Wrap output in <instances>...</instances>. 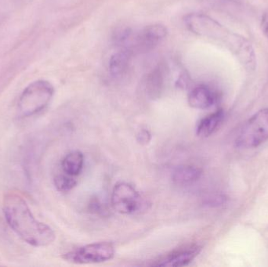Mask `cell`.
Wrapping results in <instances>:
<instances>
[{
  "instance_id": "cell-2",
  "label": "cell",
  "mask_w": 268,
  "mask_h": 267,
  "mask_svg": "<svg viewBox=\"0 0 268 267\" xmlns=\"http://www.w3.org/2000/svg\"><path fill=\"white\" fill-rule=\"evenodd\" d=\"M4 212L10 228L26 243L34 247H46L55 242V231L35 218L25 200L20 195H6Z\"/></svg>"
},
{
  "instance_id": "cell-8",
  "label": "cell",
  "mask_w": 268,
  "mask_h": 267,
  "mask_svg": "<svg viewBox=\"0 0 268 267\" xmlns=\"http://www.w3.org/2000/svg\"><path fill=\"white\" fill-rule=\"evenodd\" d=\"M202 248L199 245H190L167 254L151 264L155 267H181L190 264L200 253Z\"/></svg>"
},
{
  "instance_id": "cell-15",
  "label": "cell",
  "mask_w": 268,
  "mask_h": 267,
  "mask_svg": "<svg viewBox=\"0 0 268 267\" xmlns=\"http://www.w3.org/2000/svg\"><path fill=\"white\" fill-rule=\"evenodd\" d=\"M53 182H55V188L61 192H68L71 191L77 185L75 177L65 174V173L57 175L53 179Z\"/></svg>"
},
{
  "instance_id": "cell-5",
  "label": "cell",
  "mask_w": 268,
  "mask_h": 267,
  "mask_svg": "<svg viewBox=\"0 0 268 267\" xmlns=\"http://www.w3.org/2000/svg\"><path fill=\"white\" fill-rule=\"evenodd\" d=\"M268 141V109L256 112L245 123L236 139L237 147L255 148Z\"/></svg>"
},
{
  "instance_id": "cell-7",
  "label": "cell",
  "mask_w": 268,
  "mask_h": 267,
  "mask_svg": "<svg viewBox=\"0 0 268 267\" xmlns=\"http://www.w3.org/2000/svg\"><path fill=\"white\" fill-rule=\"evenodd\" d=\"M112 205L120 214L131 215L141 209L143 199L133 186L126 182H121L113 188Z\"/></svg>"
},
{
  "instance_id": "cell-12",
  "label": "cell",
  "mask_w": 268,
  "mask_h": 267,
  "mask_svg": "<svg viewBox=\"0 0 268 267\" xmlns=\"http://www.w3.org/2000/svg\"><path fill=\"white\" fill-rule=\"evenodd\" d=\"M224 119V111H217L205 117L199 122L196 128V134L200 137H208L212 135Z\"/></svg>"
},
{
  "instance_id": "cell-6",
  "label": "cell",
  "mask_w": 268,
  "mask_h": 267,
  "mask_svg": "<svg viewBox=\"0 0 268 267\" xmlns=\"http://www.w3.org/2000/svg\"><path fill=\"white\" fill-rule=\"evenodd\" d=\"M116 255L113 244L109 242H96L70 251L64 255V259L71 263H102L112 260Z\"/></svg>"
},
{
  "instance_id": "cell-3",
  "label": "cell",
  "mask_w": 268,
  "mask_h": 267,
  "mask_svg": "<svg viewBox=\"0 0 268 267\" xmlns=\"http://www.w3.org/2000/svg\"><path fill=\"white\" fill-rule=\"evenodd\" d=\"M167 28L163 24H151L138 32L130 29H119L115 35L114 40L121 49L132 55L154 49L167 37Z\"/></svg>"
},
{
  "instance_id": "cell-16",
  "label": "cell",
  "mask_w": 268,
  "mask_h": 267,
  "mask_svg": "<svg viewBox=\"0 0 268 267\" xmlns=\"http://www.w3.org/2000/svg\"><path fill=\"white\" fill-rule=\"evenodd\" d=\"M151 140V135L148 129H141L137 135V141L141 145H147Z\"/></svg>"
},
{
  "instance_id": "cell-10",
  "label": "cell",
  "mask_w": 268,
  "mask_h": 267,
  "mask_svg": "<svg viewBox=\"0 0 268 267\" xmlns=\"http://www.w3.org/2000/svg\"><path fill=\"white\" fill-rule=\"evenodd\" d=\"M166 70L163 65L154 68L146 77L144 90L147 96L151 100L158 98L164 90Z\"/></svg>"
},
{
  "instance_id": "cell-11",
  "label": "cell",
  "mask_w": 268,
  "mask_h": 267,
  "mask_svg": "<svg viewBox=\"0 0 268 267\" xmlns=\"http://www.w3.org/2000/svg\"><path fill=\"white\" fill-rule=\"evenodd\" d=\"M200 168L193 166H180L176 168L172 174L173 183L177 185H189L199 180L202 176Z\"/></svg>"
},
{
  "instance_id": "cell-4",
  "label": "cell",
  "mask_w": 268,
  "mask_h": 267,
  "mask_svg": "<svg viewBox=\"0 0 268 267\" xmlns=\"http://www.w3.org/2000/svg\"><path fill=\"white\" fill-rule=\"evenodd\" d=\"M55 89L49 82L38 80L28 86L19 98L17 112L21 117L33 116L44 110L50 103Z\"/></svg>"
},
{
  "instance_id": "cell-14",
  "label": "cell",
  "mask_w": 268,
  "mask_h": 267,
  "mask_svg": "<svg viewBox=\"0 0 268 267\" xmlns=\"http://www.w3.org/2000/svg\"><path fill=\"white\" fill-rule=\"evenodd\" d=\"M84 156L78 151L68 153L61 162V169L63 173L76 177L84 169Z\"/></svg>"
},
{
  "instance_id": "cell-17",
  "label": "cell",
  "mask_w": 268,
  "mask_h": 267,
  "mask_svg": "<svg viewBox=\"0 0 268 267\" xmlns=\"http://www.w3.org/2000/svg\"><path fill=\"white\" fill-rule=\"evenodd\" d=\"M224 202V197L221 196H212L211 198H207L206 200V205H210V206H216V205H222Z\"/></svg>"
},
{
  "instance_id": "cell-9",
  "label": "cell",
  "mask_w": 268,
  "mask_h": 267,
  "mask_svg": "<svg viewBox=\"0 0 268 267\" xmlns=\"http://www.w3.org/2000/svg\"><path fill=\"white\" fill-rule=\"evenodd\" d=\"M187 100L193 109L204 110L209 109L216 103L218 95L207 85H199L191 90Z\"/></svg>"
},
{
  "instance_id": "cell-13",
  "label": "cell",
  "mask_w": 268,
  "mask_h": 267,
  "mask_svg": "<svg viewBox=\"0 0 268 267\" xmlns=\"http://www.w3.org/2000/svg\"><path fill=\"white\" fill-rule=\"evenodd\" d=\"M130 52L124 49H121L111 57L109 61V71L112 76L121 77L126 72L129 68L131 60Z\"/></svg>"
},
{
  "instance_id": "cell-18",
  "label": "cell",
  "mask_w": 268,
  "mask_h": 267,
  "mask_svg": "<svg viewBox=\"0 0 268 267\" xmlns=\"http://www.w3.org/2000/svg\"><path fill=\"white\" fill-rule=\"evenodd\" d=\"M261 27L263 33L268 39V14H265L262 17Z\"/></svg>"
},
{
  "instance_id": "cell-1",
  "label": "cell",
  "mask_w": 268,
  "mask_h": 267,
  "mask_svg": "<svg viewBox=\"0 0 268 267\" xmlns=\"http://www.w3.org/2000/svg\"><path fill=\"white\" fill-rule=\"evenodd\" d=\"M184 22L195 34L217 41L228 48L247 71L256 69V54L251 42L246 38L233 33L205 14H189L185 17Z\"/></svg>"
}]
</instances>
